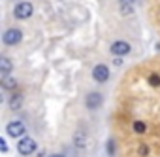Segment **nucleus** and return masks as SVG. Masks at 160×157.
<instances>
[{
    "mask_svg": "<svg viewBox=\"0 0 160 157\" xmlns=\"http://www.w3.org/2000/svg\"><path fill=\"white\" fill-rule=\"evenodd\" d=\"M21 42H23V32H21V29L12 27V29L4 30V34H2V44H4V46L13 47V46H19Z\"/></svg>",
    "mask_w": 160,
    "mask_h": 157,
    "instance_id": "f257e3e1",
    "label": "nucleus"
},
{
    "mask_svg": "<svg viewBox=\"0 0 160 157\" xmlns=\"http://www.w3.org/2000/svg\"><path fill=\"white\" fill-rule=\"evenodd\" d=\"M36 149H38V144H36V140L34 138H30V136H23V138H19V142H17V151L21 153V155H32V153H36Z\"/></svg>",
    "mask_w": 160,
    "mask_h": 157,
    "instance_id": "f03ea898",
    "label": "nucleus"
},
{
    "mask_svg": "<svg viewBox=\"0 0 160 157\" xmlns=\"http://www.w3.org/2000/svg\"><path fill=\"white\" fill-rule=\"evenodd\" d=\"M6 134L12 136V138H23L27 134V125L19 119H13L6 125Z\"/></svg>",
    "mask_w": 160,
    "mask_h": 157,
    "instance_id": "7ed1b4c3",
    "label": "nucleus"
},
{
    "mask_svg": "<svg viewBox=\"0 0 160 157\" xmlns=\"http://www.w3.org/2000/svg\"><path fill=\"white\" fill-rule=\"evenodd\" d=\"M130 51H132V46H130L126 40H115V42L109 46V53H111L113 57H126Z\"/></svg>",
    "mask_w": 160,
    "mask_h": 157,
    "instance_id": "20e7f679",
    "label": "nucleus"
},
{
    "mask_svg": "<svg viewBox=\"0 0 160 157\" xmlns=\"http://www.w3.org/2000/svg\"><path fill=\"white\" fill-rule=\"evenodd\" d=\"M32 14H34V6H32L30 2H19V4H15V8H13L15 19H21V21L32 17Z\"/></svg>",
    "mask_w": 160,
    "mask_h": 157,
    "instance_id": "39448f33",
    "label": "nucleus"
},
{
    "mask_svg": "<svg viewBox=\"0 0 160 157\" xmlns=\"http://www.w3.org/2000/svg\"><path fill=\"white\" fill-rule=\"evenodd\" d=\"M102 104H104V95H102L100 91H91V93H87V97H85V106H87L89 110H98V108H102Z\"/></svg>",
    "mask_w": 160,
    "mask_h": 157,
    "instance_id": "423d86ee",
    "label": "nucleus"
},
{
    "mask_svg": "<svg viewBox=\"0 0 160 157\" xmlns=\"http://www.w3.org/2000/svg\"><path fill=\"white\" fill-rule=\"evenodd\" d=\"M109 76H111V70L108 64H96L92 68V80L98 84H106L109 80Z\"/></svg>",
    "mask_w": 160,
    "mask_h": 157,
    "instance_id": "0eeeda50",
    "label": "nucleus"
},
{
    "mask_svg": "<svg viewBox=\"0 0 160 157\" xmlns=\"http://www.w3.org/2000/svg\"><path fill=\"white\" fill-rule=\"evenodd\" d=\"M72 142H73V146H75V148L85 149V148L89 146V134H87L85 131H75V133H73V136H72Z\"/></svg>",
    "mask_w": 160,
    "mask_h": 157,
    "instance_id": "6e6552de",
    "label": "nucleus"
},
{
    "mask_svg": "<svg viewBox=\"0 0 160 157\" xmlns=\"http://www.w3.org/2000/svg\"><path fill=\"white\" fill-rule=\"evenodd\" d=\"M12 70H13V62L8 57H0V72H2V76H8Z\"/></svg>",
    "mask_w": 160,
    "mask_h": 157,
    "instance_id": "1a4fd4ad",
    "label": "nucleus"
},
{
    "mask_svg": "<svg viewBox=\"0 0 160 157\" xmlns=\"http://www.w3.org/2000/svg\"><path fill=\"white\" fill-rule=\"evenodd\" d=\"M15 87H17V80H15V78H12L10 74L8 76H2V89L4 91H12Z\"/></svg>",
    "mask_w": 160,
    "mask_h": 157,
    "instance_id": "9d476101",
    "label": "nucleus"
},
{
    "mask_svg": "<svg viewBox=\"0 0 160 157\" xmlns=\"http://www.w3.org/2000/svg\"><path fill=\"white\" fill-rule=\"evenodd\" d=\"M8 106H10L12 110H19V108L23 106V97H21V95H12L10 100H8Z\"/></svg>",
    "mask_w": 160,
    "mask_h": 157,
    "instance_id": "9b49d317",
    "label": "nucleus"
},
{
    "mask_svg": "<svg viewBox=\"0 0 160 157\" xmlns=\"http://www.w3.org/2000/svg\"><path fill=\"white\" fill-rule=\"evenodd\" d=\"M132 129H134L136 134H145V133H147V125H145L143 121H134Z\"/></svg>",
    "mask_w": 160,
    "mask_h": 157,
    "instance_id": "f8f14e48",
    "label": "nucleus"
},
{
    "mask_svg": "<svg viewBox=\"0 0 160 157\" xmlns=\"http://www.w3.org/2000/svg\"><path fill=\"white\" fill-rule=\"evenodd\" d=\"M132 14H134V4L121 6V15H132Z\"/></svg>",
    "mask_w": 160,
    "mask_h": 157,
    "instance_id": "ddd939ff",
    "label": "nucleus"
},
{
    "mask_svg": "<svg viewBox=\"0 0 160 157\" xmlns=\"http://www.w3.org/2000/svg\"><path fill=\"white\" fill-rule=\"evenodd\" d=\"M149 84H151L152 87H158V85H160V76H158V74H151V76H149Z\"/></svg>",
    "mask_w": 160,
    "mask_h": 157,
    "instance_id": "4468645a",
    "label": "nucleus"
},
{
    "mask_svg": "<svg viewBox=\"0 0 160 157\" xmlns=\"http://www.w3.org/2000/svg\"><path fill=\"white\" fill-rule=\"evenodd\" d=\"M149 151H151V148H149L147 144H139V149H138V153H139L141 157H145V155H149Z\"/></svg>",
    "mask_w": 160,
    "mask_h": 157,
    "instance_id": "2eb2a0df",
    "label": "nucleus"
},
{
    "mask_svg": "<svg viewBox=\"0 0 160 157\" xmlns=\"http://www.w3.org/2000/svg\"><path fill=\"white\" fill-rule=\"evenodd\" d=\"M115 151H117V149H115V140L109 138V140H108V153H109V155H115Z\"/></svg>",
    "mask_w": 160,
    "mask_h": 157,
    "instance_id": "dca6fc26",
    "label": "nucleus"
},
{
    "mask_svg": "<svg viewBox=\"0 0 160 157\" xmlns=\"http://www.w3.org/2000/svg\"><path fill=\"white\" fill-rule=\"evenodd\" d=\"M0 149H2L4 153L8 151V144H6V138H2V140H0Z\"/></svg>",
    "mask_w": 160,
    "mask_h": 157,
    "instance_id": "f3484780",
    "label": "nucleus"
},
{
    "mask_svg": "<svg viewBox=\"0 0 160 157\" xmlns=\"http://www.w3.org/2000/svg\"><path fill=\"white\" fill-rule=\"evenodd\" d=\"M121 6H128V4H136V0H119Z\"/></svg>",
    "mask_w": 160,
    "mask_h": 157,
    "instance_id": "a211bd4d",
    "label": "nucleus"
},
{
    "mask_svg": "<svg viewBox=\"0 0 160 157\" xmlns=\"http://www.w3.org/2000/svg\"><path fill=\"white\" fill-rule=\"evenodd\" d=\"M113 62H115L117 66H121V64H122V57H113Z\"/></svg>",
    "mask_w": 160,
    "mask_h": 157,
    "instance_id": "6ab92c4d",
    "label": "nucleus"
},
{
    "mask_svg": "<svg viewBox=\"0 0 160 157\" xmlns=\"http://www.w3.org/2000/svg\"><path fill=\"white\" fill-rule=\"evenodd\" d=\"M49 157H66V155H64V153H51Z\"/></svg>",
    "mask_w": 160,
    "mask_h": 157,
    "instance_id": "aec40b11",
    "label": "nucleus"
}]
</instances>
